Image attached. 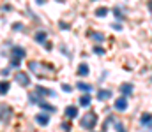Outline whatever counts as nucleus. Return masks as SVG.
I'll return each mask as SVG.
<instances>
[{"mask_svg": "<svg viewBox=\"0 0 152 132\" xmlns=\"http://www.w3.org/2000/svg\"><path fill=\"white\" fill-rule=\"evenodd\" d=\"M28 67H30V71H32L34 74H37V76H44V72H46V67L41 65V63H37V62H30Z\"/></svg>", "mask_w": 152, "mask_h": 132, "instance_id": "7ed1b4c3", "label": "nucleus"}, {"mask_svg": "<svg viewBox=\"0 0 152 132\" xmlns=\"http://www.w3.org/2000/svg\"><path fill=\"white\" fill-rule=\"evenodd\" d=\"M96 123H97V116H96V113H92V111H88V113L81 118V127L87 129V131H92V129L96 127Z\"/></svg>", "mask_w": 152, "mask_h": 132, "instance_id": "f257e3e1", "label": "nucleus"}, {"mask_svg": "<svg viewBox=\"0 0 152 132\" xmlns=\"http://www.w3.org/2000/svg\"><path fill=\"white\" fill-rule=\"evenodd\" d=\"M36 93L41 95V97H51V95H55L51 90H48V88H42V87H37L36 88Z\"/></svg>", "mask_w": 152, "mask_h": 132, "instance_id": "423d86ee", "label": "nucleus"}, {"mask_svg": "<svg viewBox=\"0 0 152 132\" xmlns=\"http://www.w3.org/2000/svg\"><path fill=\"white\" fill-rule=\"evenodd\" d=\"M36 122H37L39 125H48L50 116H48V115H44V113H39L37 116H36Z\"/></svg>", "mask_w": 152, "mask_h": 132, "instance_id": "0eeeda50", "label": "nucleus"}, {"mask_svg": "<svg viewBox=\"0 0 152 132\" xmlns=\"http://www.w3.org/2000/svg\"><path fill=\"white\" fill-rule=\"evenodd\" d=\"M112 97V92L110 90H101L99 93H97V99L99 100H106V99H110Z\"/></svg>", "mask_w": 152, "mask_h": 132, "instance_id": "9b49d317", "label": "nucleus"}, {"mask_svg": "<svg viewBox=\"0 0 152 132\" xmlns=\"http://www.w3.org/2000/svg\"><path fill=\"white\" fill-rule=\"evenodd\" d=\"M115 129H117L118 132H124V127H122V123H120L118 120H115Z\"/></svg>", "mask_w": 152, "mask_h": 132, "instance_id": "4be33fe9", "label": "nucleus"}, {"mask_svg": "<svg viewBox=\"0 0 152 132\" xmlns=\"http://www.w3.org/2000/svg\"><path fill=\"white\" fill-rule=\"evenodd\" d=\"M113 14L117 16V18H122V12H120L118 9H113Z\"/></svg>", "mask_w": 152, "mask_h": 132, "instance_id": "b1692460", "label": "nucleus"}, {"mask_svg": "<svg viewBox=\"0 0 152 132\" xmlns=\"http://www.w3.org/2000/svg\"><path fill=\"white\" fill-rule=\"evenodd\" d=\"M41 107H42V109H46V111H55V107H53V106H50V104H46V102H41Z\"/></svg>", "mask_w": 152, "mask_h": 132, "instance_id": "412c9836", "label": "nucleus"}, {"mask_svg": "<svg viewBox=\"0 0 152 132\" xmlns=\"http://www.w3.org/2000/svg\"><path fill=\"white\" fill-rule=\"evenodd\" d=\"M46 37H48V35H46V32H37V34H36V43L42 44L44 41H46Z\"/></svg>", "mask_w": 152, "mask_h": 132, "instance_id": "4468645a", "label": "nucleus"}, {"mask_svg": "<svg viewBox=\"0 0 152 132\" xmlns=\"http://www.w3.org/2000/svg\"><path fill=\"white\" fill-rule=\"evenodd\" d=\"M12 55H14L16 58H23V56H25V51H23V48H14V49H12Z\"/></svg>", "mask_w": 152, "mask_h": 132, "instance_id": "dca6fc26", "label": "nucleus"}, {"mask_svg": "<svg viewBox=\"0 0 152 132\" xmlns=\"http://www.w3.org/2000/svg\"><path fill=\"white\" fill-rule=\"evenodd\" d=\"M94 53H97V55H103V53H104V49H103V48H99V46H96V48H94Z\"/></svg>", "mask_w": 152, "mask_h": 132, "instance_id": "5701e85b", "label": "nucleus"}, {"mask_svg": "<svg viewBox=\"0 0 152 132\" xmlns=\"http://www.w3.org/2000/svg\"><path fill=\"white\" fill-rule=\"evenodd\" d=\"M9 87H11L9 81H2V83H0V95L7 93V92H9Z\"/></svg>", "mask_w": 152, "mask_h": 132, "instance_id": "2eb2a0df", "label": "nucleus"}, {"mask_svg": "<svg viewBox=\"0 0 152 132\" xmlns=\"http://www.w3.org/2000/svg\"><path fill=\"white\" fill-rule=\"evenodd\" d=\"M92 39L99 43V41H103V39H104V35H103V34H99V32H92Z\"/></svg>", "mask_w": 152, "mask_h": 132, "instance_id": "6ab92c4d", "label": "nucleus"}, {"mask_svg": "<svg viewBox=\"0 0 152 132\" xmlns=\"http://www.w3.org/2000/svg\"><path fill=\"white\" fill-rule=\"evenodd\" d=\"M78 88H80V90H83V92H90V90H92V87H90V85H87V83H81V81L78 83Z\"/></svg>", "mask_w": 152, "mask_h": 132, "instance_id": "a211bd4d", "label": "nucleus"}, {"mask_svg": "<svg viewBox=\"0 0 152 132\" xmlns=\"http://www.w3.org/2000/svg\"><path fill=\"white\" fill-rule=\"evenodd\" d=\"M106 14H108V9H106V7H99V9L96 11V16H101V18H103V16H106Z\"/></svg>", "mask_w": 152, "mask_h": 132, "instance_id": "f3484780", "label": "nucleus"}, {"mask_svg": "<svg viewBox=\"0 0 152 132\" xmlns=\"http://www.w3.org/2000/svg\"><path fill=\"white\" fill-rule=\"evenodd\" d=\"M112 27H113V30H120V28H122L120 25H115V23H113V25H112Z\"/></svg>", "mask_w": 152, "mask_h": 132, "instance_id": "a878e982", "label": "nucleus"}, {"mask_svg": "<svg viewBox=\"0 0 152 132\" xmlns=\"http://www.w3.org/2000/svg\"><path fill=\"white\" fill-rule=\"evenodd\" d=\"M78 74H80V76H87V74H88V65H87V63H80Z\"/></svg>", "mask_w": 152, "mask_h": 132, "instance_id": "f8f14e48", "label": "nucleus"}, {"mask_svg": "<svg viewBox=\"0 0 152 132\" xmlns=\"http://www.w3.org/2000/svg\"><path fill=\"white\" fill-rule=\"evenodd\" d=\"M16 81L21 85V87H28L30 85V78L27 72H16Z\"/></svg>", "mask_w": 152, "mask_h": 132, "instance_id": "20e7f679", "label": "nucleus"}, {"mask_svg": "<svg viewBox=\"0 0 152 132\" xmlns=\"http://www.w3.org/2000/svg\"><path fill=\"white\" fill-rule=\"evenodd\" d=\"M11 115H12L11 107L5 106V104H2V106H0V120H2L4 123H7V122L11 120Z\"/></svg>", "mask_w": 152, "mask_h": 132, "instance_id": "f03ea898", "label": "nucleus"}, {"mask_svg": "<svg viewBox=\"0 0 152 132\" xmlns=\"http://www.w3.org/2000/svg\"><path fill=\"white\" fill-rule=\"evenodd\" d=\"M11 67H12V69H18V67H20V58L14 56V58L11 60Z\"/></svg>", "mask_w": 152, "mask_h": 132, "instance_id": "aec40b11", "label": "nucleus"}, {"mask_svg": "<svg viewBox=\"0 0 152 132\" xmlns=\"http://www.w3.org/2000/svg\"><path fill=\"white\" fill-rule=\"evenodd\" d=\"M90 102H92V99H90V95H88V93L80 97V104H81V106H90Z\"/></svg>", "mask_w": 152, "mask_h": 132, "instance_id": "ddd939ff", "label": "nucleus"}, {"mask_svg": "<svg viewBox=\"0 0 152 132\" xmlns=\"http://www.w3.org/2000/svg\"><path fill=\"white\" fill-rule=\"evenodd\" d=\"M62 90H64V92H71V87H69V85H62Z\"/></svg>", "mask_w": 152, "mask_h": 132, "instance_id": "393cba45", "label": "nucleus"}, {"mask_svg": "<svg viewBox=\"0 0 152 132\" xmlns=\"http://www.w3.org/2000/svg\"><path fill=\"white\" fill-rule=\"evenodd\" d=\"M127 107V100H126V97L122 95V97H118L117 100H115V109H118V111H124Z\"/></svg>", "mask_w": 152, "mask_h": 132, "instance_id": "39448f33", "label": "nucleus"}, {"mask_svg": "<svg viewBox=\"0 0 152 132\" xmlns=\"http://www.w3.org/2000/svg\"><path fill=\"white\" fill-rule=\"evenodd\" d=\"M140 120H142V125H147V127L152 125V115H151V113H143Z\"/></svg>", "mask_w": 152, "mask_h": 132, "instance_id": "9d476101", "label": "nucleus"}, {"mask_svg": "<svg viewBox=\"0 0 152 132\" xmlns=\"http://www.w3.org/2000/svg\"><path fill=\"white\" fill-rule=\"evenodd\" d=\"M120 92H122V95H124V97L131 95V92H133V85H129V83H124V85H120Z\"/></svg>", "mask_w": 152, "mask_h": 132, "instance_id": "1a4fd4ad", "label": "nucleus"}, {"mask_svg": "<svg viewBox=\"0 0 152 132\" xmlns=\"http://www.w3.org/2000/svg\"><path fill=\"white\" fill-rule=\"evenodd\" d=\"M66 116H67V118H76V116H78V107L67 106V107H66Z\"/></svg>", "mask_w": 152, "mask_h": 132, "instance_id": "6e6552de", "label": "nucleus"}]
</instances>
